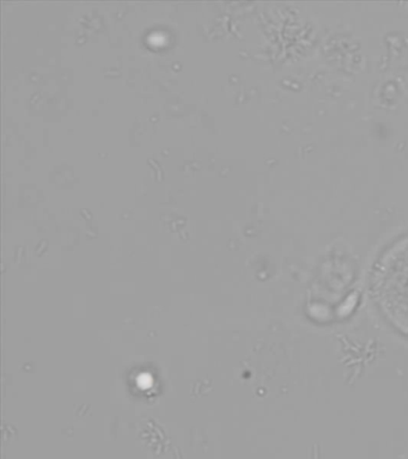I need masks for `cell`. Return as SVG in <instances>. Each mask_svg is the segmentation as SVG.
I'll list each match as a JSON object with an SVG mask.
<instances>
[{
	"label": "cell",
	"instance_id": "obj_1",
	"mask_svg": "<svg viewBox=\"0 0 408 459\" xmlns=\"http://www.w3.org/2000/svg\"><path fill=\"white\" fill-rule=\"evenodd\" d=\"M371 293L386 321L408 337V236L379 258L372 273Z\"/></svg>",
	"mask_w": 408,
	"mask_h": 459
}]
</instances>
